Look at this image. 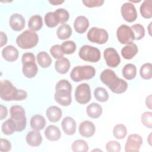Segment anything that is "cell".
Listing matches in <instances>:
<instances>
[{
  "label": "cell",
  "mask_w": 152,
  "mask_h": 152,
  "mask_svg": "<svg viewBox=\"0 0 152 152\" xmlns=\"http://www.w3.org/2000/svg\"><path fill=\"white\" fill-rule=\"evenodd\" d=\"M100 78L102 82L115 94H122L127 90L128 84L126 81L118 78L115 72L110 69L103 70L100 74Z\"/></svg>",
  "instance_id": "6da1fadb"
},
{
  "label": "cell",
  "mask_w": 152,
  "mask_h": 152,
  "mask_svg": "<svg viewBox=\"0 0 152 152\" xmlns=\"http://www.w3.org/2000/svg\"><path fill=\"white\" fill-rule=\"evenodd\" d=\"M0 97L5 101H21L27 98V93L16 88L9 80H3L1 81Z\"/></svg>",
  "instance_id": "7a4b0ae2"
},
{
  "label": "cell",
  "mask_w": 152,
  "mask_h": 152,
  "mask_svg": "<svg viewBox=\"0 0 152 152\" xmlns=\"http://www.w3.org/2000/svg\"><path fill=\"white\" fill-rule=\"evenodd\" d=\"M72 86L66 80H59L55 86L54 99L62 106H69L72 102Z\"/></svg>",
  "instance_id": "3957f363"
},
{
  "label": "cell",
  "mask_w": 152,
  "mask_h": 152,
  "mask_svg": "<svg viewBox=\"0 0 152 152\" xmlns=\"http://www.w3.org/2000/svg\"><path fill=\"white\" fill-rule=\"evenodd\" d=\"M39 36L36 32L31 30H26L16 38L17 46L23 49H31L37 45Z\"/></svg>",
  "instance_id": "277c9868"
},
{
  "label": "cell",
  "mask_w": 152,
  "mask_h": 152,
  "mask_svg": "<svg viewBox=\"0 0 152 152\" xmlns=\"http://www.w3.org/2000/svg\"><path fill=\"white\" fill-rule=\"evenodd\" d=\"M95 74L96 69L92 66H77L72 69L70 77L74 82H80L83 80H90L94 77Z\"/></svg>",
  "instance_id": "5b68a950"
},
{
  "label": "cell",
  "mask_w": 152,
  "mask_h": 152,
  "mask_svg": "<svg viewBox=\"0 0 152 152\" xmlns=\"http://www.w3.org/2000/svg\"><path fill=\"white\" fill-rule=\"evenodd\" d=\"M10 118L16 124L17 132H21L25 129L27 124L26 113L24 108L19 105H14L10 110Z\"/></svg>",
  "instance_id": "8992f818"
},
{
  "label": "cell",
  "mask_w": 152,
  "mask_h": 152,
  "mask_svg": "<svg viewBox=\"0 0 152 152\" xmlns=\"http://www.w3.org/2000/svg\"><path fill=\"white\" fill-rule=\"evenodd\" d=\"M78 55L83 60L90 62H97L101 58L99 49L90 45L83 46L80 49Z\"/></svg>",
  "instance_id": "52a82bcc"
},
{
  "label": "cell",
  "mask_w": 152,
  "mask_h": 152,
  "mask_svg": "<svg viewBox=\"0 0 152 152\" xmlns=\"http://www.w3.org/2000/svg\"><path fill=\"white\" fill-rule=\"evenodd\" d=\"M87 37L91 42L102 45L108 40L109 34L107 31L103 28L93 27L88 30Z\"/></svg>",
  "instance_id": "ba28073f"
},
{
  "label": "cell",
  "mask_w": 152,
  "mask_h": 152,
  "mask_svg": "<svg viewBox=\"0 0 152 152\" xmlns=\"http://www.w3.org/2000/svg\"><path fill=\"white\" fill-rule=\"evenodd\" d=\"M91 98V90L87 83L79 84L75 89V99L80 104H84L90 102Z\"/></svg>",
  "instance_id": "9c48e42d"
},
{
  "label": "cell",
  "mask_w": 152,
  "mask_h": 152,
  "mask_svg": "<svg viewBox=\"0 0 152 152\" xmlns=\"http://www.w3.org/2000/svg\"><path fill=\"white\" fill-rule=\"evenodd\" d=\"M116 36L121 44H128L134 42V35L131 27L122 24L116 30Z\"/></svg>",
  "instance_id": "30bf717a"
},
{
  "label": "cell",
  "mask_w": 152,
  "mask_h": 152,
  "mask_svg": "<svg viewBox=\"0 0 152 152\" xmlns=\"http://www.w3.org/2000/svg\"><path fill=\"white\" fill-rule=\"evenodd\" d=\"M142 137L137 134H130L126 141L125 151L126 152H138L142 144Z\"/></svg>",
  "instance_id": "8fae6325"
},
{
  "label": "cell",
  "mask_w": 152,
  "mask_h": 152,
  "mask_svg": "<svg viewBox=\"0 0 152 152\" xmlns=\"http://www.w3.org/2000/svg\"><path fill=\"white\" fill-rule=\"evenodd\" d=\"M121 12L124 19L128 22L132 23L137 18V12L134 5L131 2H125L121 8Z\"/></svg>",
  "instance_id": "7c38bea8"
},
{
  "label": "cell",
  "mask_w": 152,
  "mask_h": 152,
  "mask_svg": "<svg viewBox=\"0 0 152 152\" xmlns=\"http://www.w3.org/2000/svg\"><path fill=\"white\" fill-rule=\"evenodd\" d=\"M103 56L107 65L110 68L118 66L121 62V58L118 53L113 48H106L104 50Z\"/></svg>",
  "instance_id": "4fadbf2b"
},
{
  "label": "cell",
  "mask_w": 152,
  "mask_h": 152,
  "mask_svg": "<svg viewBox=\"0 0 152 152\" xmlns=\"http://www.w3.org/2000/svg\"><path fill=\"white\" fill-rule=\"evenodd\" d=\"M25 19L23 16L18 13L12 14L9 20V24L11 28L16 31L22 30L25 27Z\"/></svg>",
  "instance_id": "5bb4252c"
},
{
  "label": "cell",
  "mask_w": 152,
  "mask_h": 152,
  "mask_svg": "<svg viewBox=\"0 0 152 152\" xmlns=\"http://www.w3.org/2000/svg\"><path fill=\"white\" fill-rule=\"evenodd\" d=\"M96 131V127L94 124L90 121H84L79 125V133L86 138L92 137Z\"/></svg>",
  "instance_id": "9a60e30c"
},
{
  "label": "cell",
  "mask_w": 152,
  "mask_h": 152,
  "mask_svg": "<svg viewBox=\"0 0 152 152\" xmlns=\"http://www.w3.org/2000/svg\"><path fill=\"white\" fill-rule=\"evenodd\" d=\"M22 64L23 74L26 77L31 78L36 75L38 72V68L35 61L24 62H22Z\"/></svg>",
  "instance_id": "2e32d148"
},
{
  "label": "cell",
  "mask_w": 152,
  "mask_h": 152,
  "mask_svg": "<svg viewBox=\"0 0 152 152\" xmlns=\"http://www.w3.org/2000/svg\"><path fill=\"white\" fill-rule=\"evenodd\" d=\"M62 128L65 134L68 135H74L76 131L77 124L75 120L70 117H65L61 122Z\"/></svg>",
  "instance_id": "e0dca14e"
},
{
  "label": "cell",
  "mask_w": 152,
  "mask_h": 152,
  "mask_svg": "<svg viewBox=\"0 0 152 152\" xmlns=\"http://www.w3.org/2000/svg\"><path fill=\"white\" fill-rule=\"evenodd\" d=\"M1 53L3 58L8 62H14L16 61L19 56L18 50L12 45H8L4 48Z\"/></svg>",
  "instance_id": "ac0fdd59"
},
{
  "label": "cell",
  "mask_w": 152,
  "mask_h": 152,
  "mask_svg": "<svg viewBox=\"0 0 152 152\" xmlns=\"http://www.w3.org/2000/svg\"><path fill=\"white\" fill-rule=\"evenodd\" d=\"M27 144L31 147H38L42 142V137L39 131L33 130L28 132L26 137Z\"/></svg>",
  "instance_id": "d6986e66"
},
{
  "label": "cell",
  "mask_w": 152,
  "mask_h": 152,
  "mask_svg": "<svg viewBox=\"0 0 152 152\" xmlns=\"http://www.w3.org/2000/svg\"><path fill=\"white\" fill-rule=\"evenodd\" d=\"M89 26V21L87 17L84 15L77 17L74 22V27L75 30L80 33H84Z\"/></svg>",
  "instance_id": "ffe728a7"
},
{
  "label": "cell",
  "mask_w": 152,
  "mask_h": 152,
  "mask_svg": "<svg viewBox=\"0 0 152 152\" xmlns=\"http://www.w3.org/2000/svg\"><path fill=\"white\" fill-rule=\"evenodd\" d=\"M138 49L136 44L133 42L126 44L121 49V55L125 59H132L138 53Z\"/></svg>",
  "instance_id": "44dd1931"
},
{
  "label": "cell",
  "mask_w": 152,
  "mask_h": 152,
  "mask_svg": "<svg viewBox=\"0 0 152 152\" xmlns=\"http://www.w3.org/2000/svg\"><path fill=\"white\" fill-rule=\"evenodd\" d=\"M46 115L50 122H56L61 118L62 116V112L59 107L51 106L47 109Z\"/></svg>",
  "instance_id": "7402d4cb"
},
{
  "label": "cell",
  "mask_w": 152,
  "mask_h": 152,
  "mask_svg": "<svg viewBox=\"0 0 152 152\" xmlns=\"http://www.w3.org/2000/svg\"><path fill=\"white\" fill-rule=\"evenodd\" d=\"M46 138L50 141H56L60 139L61 132L58 127L55 125H49L45 130Z\"/></svg>",
  "instance_id": "603a6c76"
},
{
  "label": "cell",
  "mask_w": 152,
  "mask_h": 152,
  "mask_svg": "<svg viewBox=\"0 0 152 152\" xmlns=\"http://www.w3.org/2000/svg\"><path fill=\"white\" fill-rule=\"evenodd\" d=\"M102 107L97 103H91L88 104L86 108V112L87 115L93 119L99 118L102 114Z\"/></svg>",
  "instance_id": "cb8c5ba5"
},
{
  "label": "cell",
  "mask_w": 152,
  "mask_h": 152,
  "mask_svg": "<svg viewBox=\"0 0 152 152\" xmlns=\"http://www.w3.org/2000/svg\"><path fill=\"white\" fill-rule=\"evenodd\" d=\"M30 126L33 130L40 131L46 125L45 118L40 115H35L31 118L30 122Z\"/></svg>",
  "instance_id": "d4e9b609"
},
{
  "label": "cell",
  "mask_w": 152,
  "mask_h": 152,
  "mask_svg": "<svg viewBox=\"0 0 152 152\" xmlns=\"http://www.w3.org/2000/svg\"><path fill=\"white\" fill-rule=\"evenodd\" d=\"M70 62L68 59L63 57L61 59H58L55 63V68L57 72L65 74L70 68Z\"/></svg>",
  "instance_id": "484cf974"
},
{
  "label": "cell",
  "mask_w": 152,
  "mask_h": 152,
  "mask_svg": "<svg viewBox=\"0 0 152 152\" xmlns=\"http://www.w3.org/2000/svg\"><path fill=\"white\" fill-rule=\"evenodd\" d=\"M43 26L42 18L40 15H34L31 16L28 22V27L32 31H38Z\"/></svg>",
  "instance_id": "4316f807"
},
{
  "label": "cell",
  "mask_w": 152,
  "mask_h": 152,
  "mask_svg": "<svg viewBox=\"0 0 152 152\" xmlns=\"http://www.w3.org/2000/svg\"><path fill=\"white\" fill-rule=\"evenodd\" d=\"M140 11L141 15L144 18H151L152 17V1L151 0H145L141 4Z\"/></svg>",
  "instance_id": "83f0119b"
},
{
  "label": "cell",
  "mask_w": 152,
  "mask_h": 152,
  "mask_svg": "<svg viewBox=\"0 0 152 152\" xmlns=\"http://www.w3.org/2000/svg\"><path fill=\"white\" fill-rule=\"evenodd\" d=\"M56 34L60 40L67 39L72 34V28L68 24H61L57 29Z\"/></svg>",
  "instance_id": "f1b7e54d"
},
{
  "label": "cell",
  "mask_w": 152,
  "mask_h": 152,
  "mask_svg": "<svg viewBox=\"0 0 152 152\" xmlns=\"http://www.w3.org/2000/svg\"><path fill=\"white\" fill-rule=\"evenodd\" d=\"M122 72L123 77L125 79L131 80L136 77L137 68L135 65L132 64H127L124 66Z\"/></svg>",
  "instance_id": "f546056e"
},
{
  "label": "cell",
  "mask_w": 152,
  "mask_h": 152,
  "mask_svg": "<svg viewBox=\"0 0 152 152\" xmlns=\"http://www.w3.org/2000/svg\"><path fill=\"white\" fill-rule=\"evenodd\" d=\"M16 124L11 118L7 119L4 122H3L1 126L2 133L7 135H12L15 131H16Z\"/></svg>",
  "instance_id": "4dcf8cb0"
},
{
  "label": "cell",
  "mask_w": 152,
  "mask_h": 152,
  "mask_svg": "<svg viewBox=\"0 0 152 152\" xmlns=\"http://www.w3.org/2000/svg\"><path fill=\"white\" fill-rule=\"evenodd\" d=\"M37 61L39 65L43 68H48L52 63V59L50 56L45 51L40 52L37 55Z\"/></svg>",
  "instance_id": "1f68e13d"
},
{
  "label": "cell",
  "mask_w": 152,
  "mask_h": 152,
  "mask_svg": "<svg viewBox=\"0 0 152 152\" xmlns=\"http://www.w3.org/2000/svg\"><path fill=\"white\" fill-rule=\"evenodd\" d=\"M45 23L47 27L53 28L60 23V21L57 14L54 11L49 12L46 14L45 16Z\"/></svg>",
  "instance_id": "d6a6232c"
},
{
  "label": "cell",
  "mask_w": 152,
  "mask_h": 152,
  "mask_svg": "<svg viewBox=\"0 0 152 152\" xmlns=\"http://www.w3.org/2000/svg\"><path fill=\"white\" fill-rule=\"evenodd\" d=\"M71 148L74 152H87L88 151V145L83 140H77L72 142Z\"/></svg>",
  "instance_id": "836d02e7"
},
{
  "label": "cell",
  "mask_w": 152,
  "mask_h": 152,
  "mask_svg": "<svg viewBox=\"0 0 152 152\" xmlns=\"http://www.w3.org/2000/svg\"><path fill=\"white\" fill-rule=\"evenodd\" d=\"M94 96L95 99L100 102H106L109 99V94L107 90L101 87H97L94 91Z\"/></svg>",
  "instance_id": "e575fe53"
},
{
  "label": "cell",
  "mask_w": 152,
  "mask_h": 152,
  "mask_svg": "<svg viewBox=\"0 0 152 152\" xmlns=\"http://www.w3.org/2000/svg\"><path fill=\"white\" fill-rule=\"evenodd\" d=\"M127 129L123 124H117L113 129V135L118 140L124 139L127 135Z\"/></svg>",
  "instance_id": "d590c367"
},
{
  "label": "cell",
  "mask_w": 152,
  "mask_h": 152,
  "mask_svg": "<svg viewBox=\"0 0 152 152\" xmlns=\"http://www.w3.org/2000/svg\"><path fill=\"white\" fill-rule=\"evenodd\" d=\"M61 49L64 54L70 55L75 52L77 46L75 43L72 40H67L64 42L61 45Z\"/></svg>",
  "instance_id": "8d00e7d4"
},
{
  "label": "cell",
  "mask_w": 152,
  "mask_h": 152,
  "mask_svg": "<svg viewBox=\"0 0 152 152\" xmlns=\"http://www.w3.org/2000/svg\"><path fill=\"white\" fill-rule=\"evenodd\" d=\"M140 76L144 80H150L152 77V65L151 63L148 62L143 64L140 71Z\"/></svg>",
  "instance_id": "74e56055"
},
{
  "label": "cell",
  "mask_w": 152,
  "mask_h": 152,
  "mask_svg": "<svg viewBox=\"0 0 152 152\" xmlns=\"http://www.w3.org/2000/svg\"><path fill=\"white\" fill-rule=\"evenodd\" d=\"M134 35L135 40H139L142 39L145 36L144 27L140 24H135L131 27Z\"/></svg>",
  "instance_id": "f35d334b"
},
{
  "label": "cell",
  "mask_w": 152,
  "mask_h": 152,
  "mask_svg": "<svg viewBox=\"0 0 152 152\" xmlns=\"http://www.w3.org/2000/svg\"><path fill=\"white\" fill-rule=\"evenodd\" d=\"M55 12L59 19L60 24H64L68 21L69 18V14L66 10L64 8H58L56 10Z\"/></svg>",
  "instance_id": "ab89813d"
},
{
  "label": "cell",
  "mask_w": 152,
  "mask_h": 152,
  "mask_svg": "<svg viewBox=\"0 0 152 152\" xmlns=\"http://www.w3.org/2000/svg\"><path fill=\"white\" fill-rule=\"evenodd\" d=\"M141 121L142 124L146 127L151 129L152 128V113L147 111L141 115Z\"/></svg>",
  "instance_id": "60d3db41"
},
{
  "label": "cell",
  "mask_w": 152,
  "mask_h": 152,
  "mask_svg": "<svg viewBox=\"0 0 152 152\" xmlns=\"http://www.w3.org/2000/svg\"><path fill=\"white\" fill-rule=\"evenodd\" d=\"M50 52L53 58L56 59H61L64 57V53L62 51L61 45H55L50 49Z\"/></svg>",
  "instance_id": "b9f144b4"
},
{
  "label": "cell",
  "mask_w": 152,
  "mask_h": 152,
  "mask_svg": "<svg viewBox=\"0 0 152 152\" xmlns=\"http://www.w3.org/2000/svg\"><path fill=\"white\" fill-rule=\"evenodd\" d=\"M106 148L108 152H119L121 146L120 143L116 141H110L106 144Z\"/></svg>",
  "instance_id": "7bdbcfd3"
},
{
  "label": "cell",
  "mask_w": 152,
  "mask_h": 152,
  "mask_svg": "<svg viewBox=\"0 0 152 152\" xmlns=\"http://www.w3.org/2000/svg\"><path fill=\"white\" fill-rule=\"evenodd\" d=\"M83 3L88 8L101 7L104 4L103 0H83Z\"/></svg>",
  "instance_id": "ee69618b"
},
{
  "label": "cell",
  "mask_w": 152,
  "mask_h": 152,
  "mask_svg": "<svg viewBox=\"0 0 152 152\" xmlns=\"http://www.w3.org/2000/svg\"><path fill=\"white\" fill-rule=\"evenodd\" d=\"M11 150V142L6 139L1 138V147L0 151L1 152H7Z\"/></svg>",
  "instance_id": "f6af8a7d"
},
{
  "label": "cell",
  "mask_w": 152,
  "mask_h": 152,
  "mask_svg": "<svg viewBox=\"0 0 152 152\" xmlns=\"http://www.w3.org/2000/svg\"><path fill=\"white\" fill-rule=\"evenodd\" d=\"M0 115H1V119L3 120L8 115V109L7 107L2 104L0 105Z\"/></svg>",
  "instance_id": "bcb514c9"
},
{
  "label": "cell",
  "mask_w": 152,
  "mask_h": 152,
  "mask_svg": "<svg viewBox=\"0 0 152 152\" xmlns=\"http://www.w3.org/2000/svg\"><path fill=\"white\" fill-rule=\"evenodd\" d=\"M7 43V36L3 31L0 32V46L2 47Z\"/></svg>",
  "instance_id": "7dc6e473"
},
{
  "label": "cell",
  "mask_w": 152,
  "mask_h": 152,
  "mask_svg": "<svg viewBox=\"0 0 152 152\" xmlns=\"http://www.w3.org/2000/svg\"><path fill=\"white\" fill-rule=\"evenodd\" d=\"M145 104L149 109H151V94H150L148 97H147L145 99Z\"/></svg>",
  "instance_id": "c3c4849f"
},
{
  "label": "cell",
  "mask_w": 152,
  "mask_h": 152,
  "mask_svg": "<svg viewBox=\"0 0 152 152\" xmlns=\"http://www.w3.org/2000/svg\"><path fill=\"white\" fill-rule=\"evenodd\" d=\"M49 2L51 4L53 5H58L63 2H64V1H61V0H52V1H49Z\"/></svg>",
  "instance_id": "681fc988"
},
{
  "label": "cell",
  "mask_w": 152,
  "mask_h": 152,
  "mask_svg": "<svg viewBox=\"0 0 152 152\" xmlns=\"http://www.w3.org/2000/svg\"><path fill=\"white\" fill-rule=\"evenodd\" d=\"M151 132L149 134L148 138H147V141H148V144L151 145Z\"/></svg>",
  "instance_id": "f907efd6"
},
{
  "label": "cell",
  "mask_w": 152,
  "mask_h": 152,
  "mask_svg": "<svg viewBox=\"0 0 152 152\" xmlns=\"http://www.w3.org/2000/svg\"><path fill=\"white\" fill-rule=\"evenodd\" d=\"M151 24H152V22H151L150 23V25L148 26V33L150 36H151V32L150 31V28H151Z\"/></svg>",
  "instance_id": "816d5d0a"
},
{
  "label": "cell",
  "mask_w": 152,
  "mask_h": 152,
  "mask_svg": "<svg viewBox=\"0 0 152 152\" xmlns=\"http://www.w3.org/2000/svg\"><path fill=\"white\" fill-rule=\"evenodd\" d=\"M102 151L101 150H98V149H94V150H92V151Z\"/></svg>",
  "instance_id": "f5cc1de1"
}]
</instances>
